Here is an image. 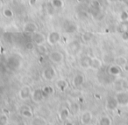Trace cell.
<instances>
[{
    "label": "cell",
    "mask_w": 128,
    "mask_h": 125,
    "mask_svg": "<svg viewBox=\"0 0 128 125\" xmlns=\"http://www.w3.org/2000/svg\"><path fill=\"white\" fill-rule=\"evenodd\" d=\"M60 39V33L56 31H52L46 36V43L50 46H54L59 43Z\"/></svg>",
    "instance_id": "3"
},
{
    "label": "cell",
    "mask_w": 128,
    "mask_h": 125,
    "mask_svg": "<svg viewBox=\"0 0 128 125\" xmlns=\"http://www.w3.org/2000/svg\"><path fill=\"white\" fill-rule=\"evenodd\" d=\"M118 102V103H126L128 102V95L127 93H124V92H119L118 93V95L116 97Z\"/></svg>",
    "instance_id": "17"
},
{
    "label": "cell",
    "mask_w": 128,
    "mask_h": 125,
    "mask_svg": "<svg viewBox=\"0 0 128 125\" xmlns=\"http://www.w3.org/2000/svg\"><path fill=\"white\" fill-rule=\"evenodd\" d=\"M3 15H4V17H6V18H11L13 17L14 13H13V11H12L11 9H4V10H3Z\"/></svg>",
    "instance_id": "28"
},
{
    "label": "cell",
    "mask_w": 128,
    "mask_h": 125,
    "mask_svg": "<svg viewBox=\"0 0 128 125\" xmlns=\"http://www.w3.org/2000/svg\"><path fill=\"white\" fill-rule=\"evenodd\" d=\"M2 7H3V3H2V1L0 0V9H1Z\"/></svg>",
    "instance_id": "32"
},
{
    "label": "cell",
    "mask_w": 128,
    "mask_h": 125,
    "mask_svg": "<svg viewBox=\"0 0 128 125\" xmlns=\"http://www.w3.org/2000/svg\"><path fill=\"white\" fill-rule=\"evenodd\" d=\"M63 28L66 32H74L76 31V25L74 23H72V22L67 21L66 23L64 24Z\"/></svg>",
    "instance_id": "16"
},
{
    "label": "cell",
    "mask_w": 128,
    "mask_h": 125,
    "mask_svg": "<svg viewBox=\"0 0 128 125\" xmlns=\"http://www.w3.org/2000/svg\"><path fill=\"white\" fill-rule=\"evenodd\" d=\"M81 48H82V46H81L80 42L76 40H74L68 45L67 51H68V54H70L71 56H76L80 53Z\"/></svg>",
    "instance_id": "2"
},
{
    "label": "cell",
    "mask_w": 128,
    "mask_h": 125,
    "mask_svg": "<svg viewBox=\"0 0 128 125\" xmlns=\"http://www.w3.org/2000/svg\"><path fill=\"white\" fill-rule=\"evenodd\" d=\"M50 61L54 64H62L64 61V54L60 51H52L48 54Z\"/></svg>",
    "instance_id": "4"
},
{
    "label": "cell",
    "mask_w": 128,
    "mask_h": 125,
    "mask_svg": "<svg viewBox=\"0 0 128 125\" xmlns=\"http://www.w3.org/2000/svg\"><path fill=\"white\" fill-rule=\"evenodd\" d=\"M9 123V117L6 113L0 114V125H6Z\"/></svg>",
    "instance_id": "24"
},
{
    "label": "cell",
    "mask_w": 128,
    "mask_h": 125,
    "mask_svg": "<svg viewBox=\"0 0 128 125\" xmlns=\"http://www.w3.org/2000/svg\"><path fill=\"white\" fill-rule=\"evenodd\" d=\"M115 63L119 67H124L127 64V60L124 57H118L115 59Z\"/></svg>",
    "instance_id": "22"
},
{
    "label": "cell",
    "mask_w": 128,
    "mask_h": 125,
    "mask_svg": "<svg viewBox=\"0 0 128 125\" xmlns=\"http://www.w3.org/2000/svg\"><path fill=\"white\" fill-rule=\"evenodd\" d=\"M70 110L68 108H63L60 111V113H59V117H60V119L62 122L67 121L70 118Z\"/></svg>",
    "instance_id": "13"
},
{
    "label": "cell",
    "mask_w": 128,
    "mask_h": 125,
    "mask_svg": "<svg viewBox=\"0 0 128 125\" xmlns=\"http://www.w3.org/2000/svg\"><path fill=\"white\" fill-rule=\"evenodd\" d=\"M70 87L68 81L65 79H59L55 81V88L60 91L63 92L65 90H67Z\"/></svg>",
    "instance_id": "9"
},
{
    "label": "cell",
    "mask_w": 128,
    "mask_h": 125,
    "mask_svg": "<svg viewBox=\"0 0 128 125\" xmlns=\"http://www.w3.org/2000/svg\"><path fill=\"white\" fill-rule=\"evenodd\" d=\"M92 121V113L90 111H84L80 117V122L82 124H90Z\"/></svg>",
    "instance_id": "10"
},
{
    "label": "cell",
    "mask_w": 128,
    "mask_h": 125,
    "mask_svg": "<svg viewBox=\"0 0 128 125\" xmlns=\"http://www.w3.org/2000/svg\"><path fill=\"white\" fill-rule=\"evenodd\" d=\"M51 4L55 9H62L64 6V2L62 0H52Z\"/></svg>",
    "instance_id": "23"
},
{
    "label": "cell",
    "mask_w": 128,
    "mask_h": 125,
    "mask_svg": "<svg viewBox=\"0 0 128 125\" xmlns=\"http://www.w3.org/2000/svg\"><path fill=\"white\" fill-rule=\"evenodd\" d=\"M45 96L46 95L44 94V92L42 91L41 88H37L34 91L32 92V100L34 103H40L41 102H43L45 99Z\"/></svg>",
    "instance_id": "5"
},
{
    "label": "cell",
    "mask_w": 128,
    "mask_h": 125,
    "mask_svg": "<svg viewBox=\"0 0 128 125\" xmlns=\"http://www.w3.org/2000/svg\"><path fill=\"white\" fill-rule=\"evenodd\" d=\"M32 124H46V121L45 118L41 117V116H36L32 119Z\"/></svg>",
    "instance_id": "25"
},
{
    "label": "cell",
    "mask_w": 128,
    "mask_h": 125,
    "mask_svg": "<svg viewBox=\"0 0 128 125\" xmlns=\"http://www.w3.org/2000/svg\"><path fill=\"white\" fill-rule=\"evenodd\" d=\"M28 3L31 6H34L37 3V0H28Z\"/></svg>",
    "instance_id": "31"
},
{
    "label": "cell",
    "mask_w": 128,
    "mask_h": 125,
    "mask_svg": "<svg viewBox=\"0 0 128 125\" xmlns=\"http://www.w3.org/2000/svg\"><path fill=\"white\" fill-rule=\"evenodd\" d=\"M38 30H39V26H38L37 24L34 23V22H27L23 26L24 32L28 33V34L34 33V32H38Z\"/></svg>",
    "instance_id": "7"
},
{
    "label": "cell",
    "mask_w": 128,
    "mask_h": 125,
    "mask_svg": "<svg viewBox=\"0 0 128 125\" xmlns=\"http://www.w3.org/2000/svg\"><path fill=\"white\" fill-rule=\"evenodd\" d=\"M108 72H109V74H112V75H119L121 73V70H120L119 66L116 65V66H110L108 69Z\"/></svg>",
    "instance_id": "19"
},
{
    "label": "cell",
    "mask_w": 128,
    "mask_h": 125,
    "mask_svg": "<svg viewBox=\"0 0 128 125\" xmlns=\"http://www.w3.org/2000/svg\"><path fill=\"white\" fill-rule=\"evenodd\" d=\"M70 112H72V113L78 112V110H79L78 105H77L76 103H73V104L71 105V107L70 108Z\"/></svg>",
    "instance_id": "30"
},
{
    "label": "cell",
    "mask_w": 128,
    "mask_h": 125,
    "mask_svg": "<svg viewBox=\"0 0 128 125\" xmlns=\"http://www.w3.org/2000/svg\"><path fill=\"white\" fill-rule=\"evenodd\" d=\"M102 67V61L98 58H91L90 68L93 70H99Z\"/></svg>",
    "instance_id": "15"
},
{
    "label": "cell",
    "mask_w": 128,
    "mask_h": 125,
    "mask_svg": "<svg viewBox=\"0 0 128 125\" xmlns=\"http://www.w3.org/2000/svg\"><path fill=\"white\" fill-rule=\"evenodd\" d=\"M42 78L46 81H53L57 76V72L55 68L52 66L46 67L42 71Z\"/></svg>",
    "instance_id": "1"
},
{
    "label": "cell",
    "mask_w": 128,
    "mask_h": 125,
    "mask_svg": "<svg viewBox=\"0 0 128 125\" xmlns=\"http://www.w3.org/2000/svg\"><path fill=\"white\" fill-rule=\"evenodd\" d=\"M35 46L36 45L34 44V41H30V42H27L26 44V48L27 50H34L35 49Z\"/></svg>",
    "instance_id": "29"
},
{
    "label": "cell",
    "mask_w": 128,
    "mask_h": 125,
    "mask_svg": "<svg viewBox=\"0 0 128 125\" xmlns=\"http://www.w3.org/2000/svg\"><path fill=\"white\" fill-rule=\"evenodd\" d=\"M118 104V102L117 99L110 98V99H108L106 102V108L108 109H110V110H113V109H115L116 108H117Z\"/></svg>",
    "instance_id": "18"
},
{
    "label": "cell",
    "mask_w": 128,
    "mask_h": 125,
    "mask_svg": "<svg viewBox=\"0 0 128 125\" xmlns=\"http://www.w3.org/2000/svg\"><path fill=\"white\" fill-rule=\"evenodd\" d=\"M32 40L34 42V44L37 45H41L44 44L45 42H46V37L43 33L39 32H36L34 33H32Z\"/></svg>",
    "instance_id": "8"
},
{
    "label": "cell",
    "mask_w": 128,
    "mask_h": 125,
    "mask_svg": "<svg viewBox=\"0 0 128 125\" xmlns=\"http://www.w3.org/2000/svg\"><path fill=\"white\" fill-rule=\"evenodd\" d=\"M93 39V33L90 32H85L82 34V39L84 42L88 43Z\"/></svg>",
    "instance_id": "21"
},
{
    "label": "cell",
    "mask_w": 128,
    "mask_h": 125,
    "mask_svg": "<svg viewBox=\"0 0 128 125\" xmlns=\"http://www.w3.org/2000/svg\"><path fill=\"white\" fill-rule=\"evenodd\" d=\"M35 50L39 54H41V55H44V54H46L48 53V47L45 46L44 44H41V45H37L35 46Z\"/></svg>",
    "instance_id": "20"
},
{
    "label": "cell",
    "mask_w": 128,
    "mask_h": 125,
    "mask_svg": "<svg viewBox=\"0 0 128 125\" xmlns=\"http://www.w3.org/2000/svg\"><path fill=\"white\" fill-rule=\"evenodd\" d=\"M99 124L101 125H110L112 124V120L109 116H102L99 120Z\"/></svg>",
    "instance_id": "26"
},
{
    "label": "cell",
    "mask_w": 128,
    "mask_h": 125,
    "mask_svg": "<svg viewBox=\"0 0 128 125\" xmlns=\"http://www.w3.org/2000/svg\"><path fill=\"white\" fill-rule=\"evenodd\" d=\"M84 82V76L82 74H76L72 80V84L75 88L81 87Z\"/></svg>",
    "instance_id": "11"
},
{
    "label": "cell",
    "mask_w": 128,
    "mask_h": 125,
    "mask_svg": "<svg viewBox=\"0 0 128 125\" xmlns=\"http://www.w3.org/2000/svg\"><path fill=\"white\" fill-rule=\"evenodd\" d=\"M21 116L27 119H30V118L34 117V113L32 110L29 106H23L21 108Z\"/></svg>",
    "instance_id": "12"
},
{
    "label": "cell",
    "mask_w": 128,
    "mask_h": 125,
    "mask_svg": "<svg viewBox=\"0 0 128 125\" xmlns=\"http://www.w3.org/2000/svg\"><path fill=\"white\" fill-rule=\"evenodd\" d=\"M32 89L28 85H25L23 86L18 91V97H20V100L26 101L27 99H29L32 95Z\"/></svg>",
    "instance_id": "6"
},
{
    "label": "cell",
    "mask_w": 128,
    "mask_h": 125,
    "mask_svg": "<svg viewBox=\"0 0 128 125\" xmlns=\"http://www.w3.org/2000/svg\"><path fill=\"white\" fill-rule=\"evenodd\" d=\"M91 58L92 57L90 56H84L79 61V64L82 67L84 68H90V62H91Z\"/></svg>",
    "instance_id": "14"
},
{
    "label": "cell",
    "mask_w": 128,
    "mask_h": 125,
    "mask_svg": "<svg viewBox=\"0 0 128 125\" xmlns=\"http://www.w3.org/2000/svg\"><path fill=\"white\" fill-rule=\"evenodd\" d=\"M41 89H42V91L44 92V94L46 95H52V94L54 93V88L52 86H44Z\"/></svg>",
    "instance_id": "27"
}]
</instances>
